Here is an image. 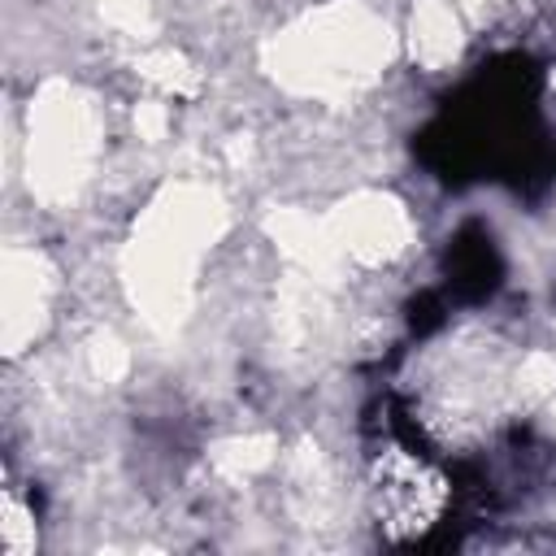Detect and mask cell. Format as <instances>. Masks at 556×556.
Instances as JSON below:
<instances>
[{"label": "cell", "instance_id": "6da1fadb", "mask_svg": "<svg viewBox=\"0 0 556 556\" xmlns=\"http://www.w3.org/2000/svg\"><path fill=\"white\" fill-rule=\"evenodd\" d=\"M369 508L387 539H421L447 508V478L408 447H378L369 460Z\"/></svg>", "mask_w": 556, "mask_h": 556}]
</instances>
